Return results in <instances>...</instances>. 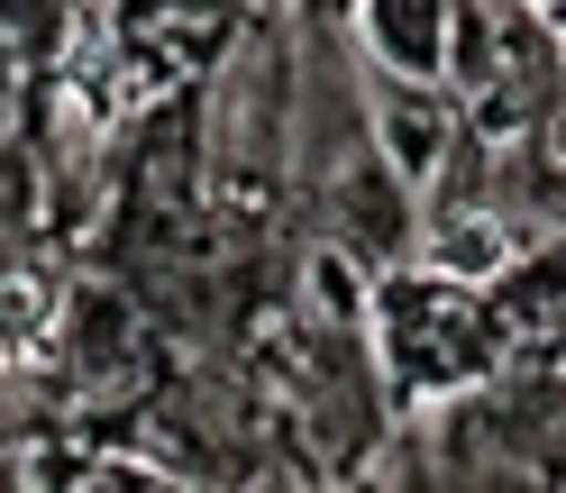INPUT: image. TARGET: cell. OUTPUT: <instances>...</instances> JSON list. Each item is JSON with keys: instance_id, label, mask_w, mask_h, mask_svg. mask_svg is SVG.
Returning a JSON list of instances; mask_svg holds the SVG:
<instances>
[{"instance_id": "obj_3", "label": "cell", "mask_w": 566, "mask_h": 493, "mask_svg": "<svg viewBox=\"0 0 566 493\" xmlns=\"http://www.w3.org/2000/svg\"><path fill=\"white\" fill-rule=\"evenodd\" d=\"M557 156H566V119H557Z\"/></svg>"}, {"instance_id": "obj_2", "label": "cell", "mask_w": 566, "mask_h": 493, "mask_svg": "<svg viewBox=\"0 0 566 493\" xmlns=\"http://www.w3.org/2000/svg\"><path fill=\"white\" fill-rule=\"evenodd\" d=\"M539 19H548V28H557V38H566V0H548V10H539Z\"/></svg>"}, {"instance_id": "obj_1", "label": "cell", "mask_w": 566, "mask_h": 493, "mask_svg": "<svg viewBox=\"0 0 566 493\" xmlns=\"http://www.w3.org/2000/svg\"><path fill=\"white\" fill-rule=\"evenodd\" d=\"M439 265L457 274V284H493V274L512 265V238H503V220H457V229L439 238Z\"/></svg>"}, {"instance_id": "obj_4", "label": "cell", "mask_w": 566, "mask_h": 493, "mask_svg": "<svg viewBox=\"0 0 566 493\" xmlns=\"http://www.w3.org/2000/svg\"><path fill=\"white\" fill-rule=\"evenodd\" d=\"M530 10H548V0H530Z\"/></svg>"}]
</instances>
